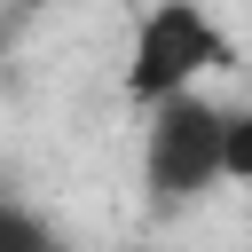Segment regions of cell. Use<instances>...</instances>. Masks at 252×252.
Here are the masks:
<instances>
[{
    "mask_svg": "<svg viewBox=\"0 0 252 252\" xmlns=\"http://www.w3.org/2000/svg\"><path fill=\"white\" fill-rule=\"evenodd\" d=\"M0 252H63V236L32 213V205H16V197H0Z\"/></svg>",
    "mask_w": 252,
    "mask_h": 252,
    "instance_id": "3",
    "label": "cell"
},
{
    "mask_svg": "<svg viewBox=\"0 0 252 252\" xmlns=\"http://www.w3.org/2000/svg\"><path fill=\"white\" fill-rule=\"evenodd\" d=\"M220 173L252 189V110H228V142H220Z\"/></svg>",
    "mask_w": 252,
    "mask_h": 252,
    "instance_id": "4",
    "label": "cell"
},
{
    "mask_svg": "<svg viewBox=\"0 0 252 252\" xmlns=\"http://www.w3.org/2000/svg\"><path fill=\"white\" fill-rule=\"evenodd\" d=\"M220 142H228V110H213L205 94H173L150 110L142 134V181L158 205H189L205 189H220Z\"/></svg>",
    "mask_w": 252,
    "mask_h": 252,
    "instance_id": "2",
    "label": "cell"
},
{
    "mask_svg": "<svg viewBox=\"0 0 252 252\" xmlns=\"http://www.w3.org/2000/svg\"><path fill=\"white\" fill-rule=\"evenodd\" d=\"M213 63H228L220 24H213L197 0H158V8H142L134 47H126V94L158 110V102H173V94H197V79H205Z\"/></svg>",
    "mask_w": 252,
    "mask_h": 252,
    "instance_id": "1",
    "label": "cell"
}]
</instances>
